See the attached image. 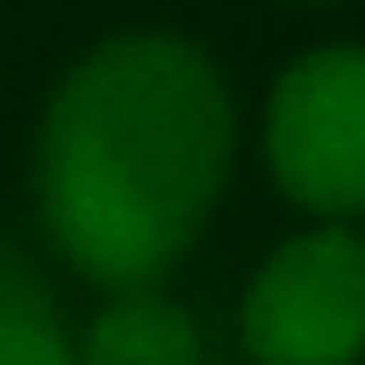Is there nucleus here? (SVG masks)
Wrapping results in <instances>:
<instances>
[{
	"label": "nucleus",
	"mask_w": 365,
	"mask_h": 365,
	"mask_svg": "<svg viewBox=\"0 0 365 365\" xmlns=\"http://www.w3.org/2000/svg\"><path fill=\"white\" fill-rule=\"evenodd\" d=\"M230 179V93L187 36L86 51L43 115L36 201L51 244L101 287H143L187 251Z\"/></svg>",
	"instance_id": "1"
},
{
	"label": "nucleus",
	"mask_w": 365,
	"mask_h": 365,
	"mask_svg": "<svg viewBox=\"0 0 365 365\" xmlns=\"http://www.w3.org/2000/svg\"><path fill=\"white\" fill-rule=\"evenodd\" d=\"M244 351L258 365H358L365 358V237H287L244 294Z\"/></svg>",
	"instance_id": "2"
},
{
	"label": "nucleus",
	"mask_w": 365,
	"mask_h": 365,
	"mask_svg": "<svg viewBox=\"0 0 365 365\" xmlns=\"http://www.w3.org/2000/svg\"><path fill=\"white\" fill-rule=\"evenodd\" d=\"M279 187L315 215H365V51L322 43L294 58L265 101Z\"/></svg>",
	"instance_id": "3"
},
{
	"label": "nucleus",
	"mask_w": 365,
	"mask_h": 365,
	"mask_svg": "<svg viewBox=\"0 0 365 365\" xmlns=\"http://www.w3.org/2000/svg\"><path fill=\"white\" fill-rule=\"evenodd\" d=\"M72 358L79 365H201V329L187 308L158 301L150 287H122L93 315V329Z\"/></svg>",
	"instance_id": "4"
},
{
	"label": "nucleus",
	"mask_w": 365,
	"mask_h": 365,
	"mask_svg": "<svg viewBox=\"0 0 365 365\" xmlns=\"http://www.w3.org/2000/svg\"><path fill=\"white\" fill-rule=\"evenodd\" d=\"M0 365H79L58 315L43 308V287L0 251Z\"/></svg>",
	"instance_id": "5"
}]
</instances>
